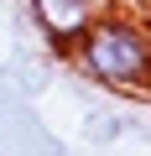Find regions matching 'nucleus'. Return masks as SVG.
Masks as SVG:
<instances>
[{
    "mask_svg": "<svg viewBox=\"0 0 151 156\" xmlns=\"http://www.w3.org/2000/svg\"><path fill=\"white\" fill-rule=\"evenodd\" d=\"M26 11H31V26L42 31V42L52 52H73V42L89 31V21L104 5L99 0H26Z\"/></svg>",
    "mask_w": 151,
    "mask_h": 156,
    "instance_id": "2",
    "label": "nucleus"
},
{
    "mask_svg": "<svg viewBox=\"0 0 151 156\" xmlns=\"http://www.w3.org/2000/svg\"><path fill=\"white\" fill-rule=\"evenodd\" d=\"M125 135V120L120 115H89L84 120V140L89 146H110V140H120Z\"/></svg>",
    "mask_w": 151,
    "mask_h": 156,
    "instance_id": "3",
    "label": "nucleus"
},
{
    "mask_svg": "<svg viewBox=\"0 0 151 156\" xmlns=\"http://www.w3.org/2000/svg\"><path fill=\"white\" fill-rule=\"evenodd\" d=\"M68 57L110 94H151V26L125 11H99Z\"/></svg>",
    "mask_w": 151,
    "mask_h": 156,
    "instance_id": "1",
    "label": "nucleus"
}]
</instances>
